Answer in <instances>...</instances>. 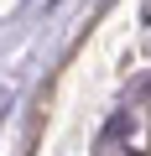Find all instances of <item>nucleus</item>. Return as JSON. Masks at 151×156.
Returning a JSON list of instances; mask_svg holds the SVG:
<instances>
[{"instance_id":"nucleus-2","label":"nucleus","mask_w":151,"mask_h":156,"mask_svg":"<svg viewBox=\"0 0 151 156\" xmlns=\"http://www.w3.org/2000/svg\"><path fill=\"white\" fill-rule=\"evenodd\" d=\"M146 21H151V0H146Z\"/></svg>"},{"instance_id":"nucleus-1","label":"nucleus","mask_w":151,"mask_h":156,"mask_svg":"<svg viewBox=\"0 0 151 156\" xmlns=\"http://www.w3.org/2000/svg\"><path fill=\"white\" fill-rule=\"evenodd\" d=\"M135 104H151V78H141V83H135V94H130Z\"/></svg>"}]
</instances>
